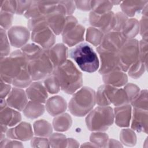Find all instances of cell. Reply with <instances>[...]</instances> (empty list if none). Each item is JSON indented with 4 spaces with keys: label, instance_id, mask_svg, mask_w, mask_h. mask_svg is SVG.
Segmentation results:
<instances>
[{
    "label": "cell",
    "instance_id": "obj_15",
    "mask_svg": "<svg viewBox=\"0 0 148 148\" xmlns=\"http://www.w3.org/2000/svg\"><path fill=\"white\" fill-rule=\"evenodd\" d=\"M8 35L13 46L23 47L28 40L30 33L29 30L24 27L14 26L9 29Z\"/></svg>",
    "mask_w": 148,
    "mask_h": 148
},
{
    "label": "cell",
    "instance_id": "obj_21",
    "mask_svg": "<svg viewBox=\"0 0 148 148\" xmlns=\"http://www.w3.org/2000/svg\"><path fill=\"white\" fill-rule=\"evenodd\" d=\"M114 119L116 124L121 127H128L131 118V106L124 104L115 107L114 109Z\"/></svg>",
    "mask_w": 148,
    "mask_h": 148
},
{
    "label": "cell",
    "instance_id": "obj_24",
    "mask_svg": "<svg viewBox=\"0 0 148 148\" xmlns=\"http://www.w3.org/2000/svg\"><path fill=\"white\" fill-rule=\"evenodd\" d=\"M84 27L81 25H77L70 31L62 35L63 42L68 46H75L84 40Z\"/></svg>",
    "mask_w": 148,
    "mask_h": 148
},
{
    "label": "cell",
    "instance_id": "obj_39",
    "mask_svg": "<svg viewBox=\"0 0 148 148\" xmlns=\"http://www.w3.org/2000/svg\"><path fill=\"white\" fill-rule=\"evenodd\" d=\"M1 57L3 58L7 57L10 52V46L6 32L3 28H1Z\"/></svg>",
    "mask_w": 148,
    "mask_h": 148
},
{
    "label": "cell",
    "instance_id": "obj_47",
    "mask_svg": "<svg viewBox=\"0 0 148 148\" xmlns=\"http://www.w3.org/2000/svg\"><path fill=\"white\" fill-rule=\"evenodd\" d=\"M139 32L142 37V39L147 41V16H143L139 22Z\"/></svg>",
    "mask_w": 148,
    "mask_h": 148
},
{
    "label": "cell",
    "instance_id": "obj_33",
    "mask_svg": "<svg viewBox=\"0 0 148 148\" xmlns=\"http://www.w3.org/2000/svg\"><path fill=\"white\" fill-rule=\"evenodd\" d=\"M146 69L147 68L145 65L138 58L131 65L127 71L130 77L134 79H138L143 75Z\"/></svg>",
    "mask_w": 148,
    "mask_h": 148
},
{
    "label": "cell",
    "instance_id": "obj_26",
    "mask_svg": "<svg viewBox=\"0 0 148 148\" xmlns=\"http://www.w3.org/2000/svg\"><path fill=\"white\" fill-rule=\"evenodd\" d=\"M147 2V1H125L120 3V6L125 15L132 17L143 10Z\"/></svg>",
    "mask_w": 148,
    "mask_h": 148
},
{
    "label": "cell",
    "instance_id": "obj_25",
    "mask_svg": "<svg viewBox=\"0 0 148 148\" xmlns=\"http://www.w3.org/2000/svg\"><path fill=\"white\" fill-rule=\"evenodd\" d=\"M1 124L6 126H14L21 120V114L10 108L6 106L1 109Z\"/></svg>",
    "mask_w": 148,
    "mask_h": 148
},
{
    "label": "cell",
    "instance_id": "obj_32",
    "mask_svg": "<svg viewBox=\"0 0 148 148\" xmlns=\"http://www.w3.org/2000/svg\"><path fill=\"white\" fill-rule=\"evenodd\" d=\"M113 4L109 1H91V9L92 12L98 14H103L110 12Z\"/></svg>",
    "mask_w": 148,
    "mask_h": 148
},
{
    "label": "cell",
    "instance_id": "obj_43",
    "mask_svg": "<svg viewBox=\"0 0 148 148\" xmlns=\"http://www.w3.org/2000/svg\"><path fill=\"white\" fill-rule=\"evenodd\" d=\"M17 9V1H1V11L13 14Z\"/></svg>",
    "mask_w": 148,
    "mask_h": 148
},
{
    "label": "cell",
    "instance_id": "obj_41",
    "mask_svg": "<svg viewBox=\"0 0 148 148\" xmlns=\"http://www.w3.org/2000/svg\"><path fill=\"white\" fill-rule=\"evenodd\" d=\"M139 58L142 62L147 66V41L142 39L139 42Z\"/></svg>",
    "mask_w": 148,
    "mask_h": 148
},
{
    "label": "cell",
    "instance_id": "obj_37",
    "mask_svg": "<svg viewBox=\"0 0 148 148\" xmlns=\"http://www.w3.org/2000/svg\"><path fill=\"white\" fill-rule=\"evenodd\" d=\"M90 139L96 147H106L109 138L106 134L98 132L91 134Z\"/></svg>",
    "mask_w": 148,
    "mask_h": 148
},
{
    "label": "cell",
    "instance_id": "obj_44",
    "mask_svg": "<svg viewBox=\"0 0 148 148\" xmlns=\"http://www.w3.org/2000/svg\"><path fill=\"white\" fill-rule=\"evenodd\" d=\"M13 21V14L10 13L1 11L0 23L1 26L5 29L10 28Z\"/></svg>",
    "mask_w": 148,
    "mask_h": 148
},
{
    "label": "cell",
    "instance_id": "obj_16",
    "mask_svg": "<svg viewBox=\"0 0 148 148\" xmlns=\"http://www.w3.org/2000/svg\"><path fill=\"white\" fill-rule=\"evenodd\" d=\"M27 98V94L23 90L18 87H14L9 94L6 102L9 107L21 111L24 110L28 103Z\"/></svg>",
    "mask_w": 148,
    "mask_h": 148
},
{
    "label": "cell",
    "instance_id": "obj_20",
    "mask_svg": "<svg viewBox=\"0 0 148 148\" xmlns=\"http://www.w3.org/2000/svg\"><path fill=\"white\" fill-rule=\"evenodd\" d=\"M26 94L31 101L40 103H45L48 96L45 86L39 82L31 83L26 89Z\"/></svg>",
    "mask_w": 148,
    "mask_h": 148
},
{
    "label": "cell",
    "instance_id": "obj_27",
    "mask_svg": "<svg viewBox=\"0 0 148 148\" xmlns=\"http://www.w3.org/2000/svg\"><path fill=\"white\" fill-rule=\"evenodd\" d=\"M139 31V21L134 18L128 19L123 25L121 33L127 39H131L134 38Z\"/></svg>",
    "mask_w": 148,
    "mask_h": 148
},
{
    "label": "cell",
    "instance_id": "obj_11",
    "mask_svg": "<svg viewBox=\"0 0 148 148\" xmlns=\"http://www.w3.org/2000/svg\"><path fill=\"white\" fill-rule=\"evenodd\" d=\"M89 21L94 27L98 28L103 34H106L114 29L115 14L111 11L103 14L91 12L89 15Z\"/></svg>",
    "mask_w": 148,
    "mask_h": 148
},
{
    "label": "cell",
    "instance_id": "obj_10",
    "mask_svg": "<svg viewBox=\"0 0 148 148\" xmlns=\"http://www.w3.org/2000/svg\"><path fill=\"white\" fill-rule=\"evenodd\" d=\"M66 14L64 6L58 1L55 8L45 17L49 27L56 35L62 34Z\"/></svg>",
    "mask_w": 148,
    "mask_h": 148
},
{
    "label": "cell",
    "instance_id": "obj_2",
    "mask_svg": "<svg viewBox=\"0 0 148 148\" xmlns=\"http://www.w3.org/2000/svg\"><path fill=\"white\" fill-rule=\"evenodd\" d=\"M52 74L57 79L60 88L68 94H74L82 86V73L71 60L56 68Z\"/></svg>",
    "mask_w": 148,
    "mask_h": 148
},
{
    "label": "cell",
    "instance_id": "obj_19",
    "mask_svg": "<svg viewBox=\"0 0 148 148\" xmlns=\"http://www.w3.org/2000/svg\"><path fill=\"white\" fill-rule=\"evenodd\" d=\"M147 110L134 108L131 128L138 132H147Z\"/></svg>",
    "mask_w": 148,
    "mask_h": 148
},
{
    "label": "cell",
    "instance_id": "obj_18",
    "mask_svg": "<svg viewBox=\"0 0 148 148\" xmlns=\"http://www.w3.org/2000/svg\"><path fill=\"white\" fill-rule=\"evenodd\" d=\"M6 135L10 139L25 141L32 138L33 132L30 124L23 122L14 128L8 130Z\"/></svg>",
    "mask_w": 148,
    "mask_h": 148
},
{
    "label": "cell",
    "instance_id": "obj_14",
    "mask_svg": "<svg viewBox=\"0 0 148 148\" xmlns=\"http://www.w3.org/2000/svg\"><path fill=\"white\" fill-rule=\"evenodd\" d=\"M58 3V1H32L24 16L29 19L40 16H46L55 8Z\"/></svg>",
    "mask_w": 148,
    "mask_h": 148
},
{
    "label": "cell",
    "instance_id": "obj_46",
    "mask_svg": "<svg viewBox=\"0 0 148 148\" xmlns=\"http://www.w3.org/2000/svg\"><path fill=\"white\" fill-rule=\"evenodd\" d=\"M77 21L76 18L72 16H69L66 17L64 26L62 32V35H64L68 32L70 31L74 27H75L77 24Z\"/></svg>",
    "mask_w": 148,
    "mask_h": 148
},
{
    "label": "cell",
    "instance_id": "obj_34",
    "mask_svg": "<svg viewBox=\"0 0 148 148\" xmlns=\"http://www.w3.org/2000/svg\"><path fill=\"white\" fill-rule=\"evenodd\" d=\"M120 138L123 144L128 146L135 145L136 142V135L135 132L130 129L122 130L120 132Z\"/></svg>",
    "mask_w": 148,
    "mask_h": 148
},
{
    "label": "cell",
    "instance_id": "obj_5",
    "mask_svg": "<svg viewBox=\"0 0 148 148\" xmlns=\"http://www.w3.org/2000/svg\"><path fill=\"white\" fill-rule=\"evenodd\" d=\"M96 103V93L90 87H82L74 94L69 103L71 113L76 116L86 115Z\"/></svg>",
    "mask_w": 148,
    "mask_h": 148
},
{
    "label": "cell",
    "instance_id": "obj_8",
    "mask_svg": "<svg viewBox=\"0 0 148 148\" xmlns=\"http://www.w3.org/2000/svg\"><path fill=\"white\" fill-rule=\"evenodd\" d=\"M96 103L99 106L113 104L118 106L127 104L129 101L124 88L103 84L98 88L96 93Z\"/></svg>",
    "mask_w": 148,
    "mask_h": 148
},
{
    "label": "cell",
    "instance_id": "obj_1",
    "mask_svg": "<svg viewBox=\"0 0 148 148\" xmlns=\"http://www.w3.org/2000/svg\"><path fill=\"white\" fill-rule=\"evenodd\" d=\"M1 79L18 88H24L31 84L28 60L21 50H16L9 56L1 58Z\"/></svg>",
    "mask_w": 148,
    "mask_h": 148
},
{
    "label": "cell",
    "instance_id": "obj_40",
    "mask_svg": "<svg viewBox=\"0 0 148 148\" xmlns=\"http://www.w3.org/2000/svg\"><path fill=\"white\" fill-rule=\"evenodd\" d=\"M42 49V48L40 46L36 44L28 43L21 47V51L28 60L37 54Z\"/></svg>",
    "mask_w": 148,
    "mask_h": 148
},
{
    "label": "cell",
    "instance_id": "obj_28",
    "mask_svg": "<svg viewBox=\"0 0 148 148\" xmlns=\"http://www.w3.org/2000/svg\"><path fill=\"white\" fill-rule=\"evenodd\" d=\"M45 112V107L42 103L36 101H29L23 110L24 115L31 119H36L42 115Z\"/></svg>",
    "mask_w": 148,
    "mask_h": 148
},
{
    "label": "cell",
    "instance_id": "obj_6",
    "mask_svg": "<svg viewBox=\"0 0 148 148\" xmlns=\"http://www.w3.org/2000/svg\"><path fill=\"white\" fill-rule=\"evenodd\" d=\"M114 113L109 106H99L91 110L86 118L90 131L102 132L107 130L114 121Z\"/></svg>",
    "mask_w": 148,
    "mask_h": 148
},
{
    "label": "cell",
    "instance_id": "obj_30",
    "mask_svg": "<svg viewBox=\"0 0 148 148\" xmlns=\"http://www.w3.org/2000/svg\"><path fill=\"white\" fill-rule=\"evenodd\" d=\"M34 129L35 135L39 136L47 137L51 135V125L49 122L44 120L35 121L34 124Z\"/></svg>",
    "mask_w": 148,
    "mask_h": 148
},
{
    "label": "cell",
    "instance_id": "obj_9",
    "mask_svg": "<svg viewBox=\"0 0 148 148\" xmlns=\"http://www.w3.org/2000/svg\"><path fill=\"white\" fill-rule=\"evenodd\" d=\"M121 69L127 72L131 65L139 58V42L136 39H128L118 52Z\"/></svg>",
    "mask_w": 148,
    "mask_h": 148
},
{
    "label": "cell",
    "instance_id": "obj_52",
    "mask_svg": "<svg viewBox=\"0 0 148 148\" xmlns=\"http://www.w3.org/2000/svg\"><path fill=\"white\" fill-rule=\"evenodd\" d=\"M75 3L80 10L87 11L91 9V1H75Z\"/></svg>",
    "mask_w": 148,
    "mask_h": 148
},
{
    "label": "cell",
    "instance_id": "obj_42",
    "mask_svg": "<svg viewBox=\"0 0 148 148\" xmlns=\"http://www.w3.org/2000/svg\"><path fill=\"white\" fill-rule=\"evenodd\" d=\"M127 94L129 102H131L139 94V88L132 83L126 84L124 88Z\"/></svg>",
    "mask_w": 148,
    "mask_h": 148
},
{
    "label": "cell",
    "instance_id": "obj_36",
    "mask_svg": "<svg viewBox=\"0 0 148 148\" xmlns=\"http://www.w3.org/2000/svg\"><path fill=\"white\" fill-rule=\"evenodd\" d=\"M44 86L50 94L57 93L60 89V85L55 76L53 74L47 77L44 82Z\"/></svg>",
    "mask_w": 148,
    "mask_h": 148
},
{
    "label": "cell",
    "instance_id": "obj_48",
    "mask_svg": "<svg viewBox=\"0 0 148 148\" xmlns=\"http://www.w3.org/2000/svg\"><path fill=\"white\" fill-rule=\"evenodd\" d=\"M32 1H17V9L16 13L17 14H22L25 13L29 8Z\"/></svg>",
    "mask_w": 148,
    "mask_h": 148
},
{
    "label": "cell",
    "instance_id": "obj_12",
    "mask_svg": "<svg viewBox=\"0 0 148 148\" xmlns=\"http://www.w3.org/2000/svg\"><path fill=\"white\" fill-rule=\"evenodd\" d=\"M126 40L121 32L112 31L103 35L102 40L97 48V50L118 53Z\"/></svg>",
    "mask_w": 148,
    "mask_h": 148
},
{
    "label": "cell",
    "instance_id": "obj_17",
    "mask_svg": "<svg viewBox=\"0 0 148 148\" xmlns=\"http://www.w3.org/2000/svg\"><path fill=\"white\" fill-rule=\"evenodd\" d=\"M47 51L54 69L63 64L67 60L68 50L63 43H58L49 49H47Z\"/></svg>",
    "mask_w": 148,
    "mask_h": 148
},
{
    "label": "cell",
    "instance_id": "obj_7",
    "mask_svg": "<svg viewBox=\"0 0 148 148\" xmlns=\"http://www.w3.org/2000/svg\"><path fill=\"white\" fill-rule=\"evenodd\" d=\"M54 69L47 49H42L28 60V70L32 80L46 79L53 73Z\"/></svg>",
    "mask_w": 148,
    "mask_h": 148
},
{
    "label": "cell",
    "instance_id": "obj_45",
    "mask_svg": "<svg viewBox=\"0 0 148 148\" xmlns=\"http://www.w3.org/2000/svg\"><path fill=\"white\" fill-rule=\"evenodd\" d=\"M128 20V17L122 12L115 14V26L113 31H121L123 25Z\"/></svg>",
    "mask_w": 148,
    "mask_h": 148
},
{
    "label": "cell",
    "instance_id": "obj_3",
    "mask_svg": "<svg viewBox=\"0 0 148 148\" xmlns=\"http://www.w3.org/2000/svg\"><path fill=\"white\" fill-rule=\"evenodd\" d=\"M69 56L84 72L92 73L99 68V61L97 53L87 43H79L71 49Z\"/></svg>",
    "mask_w": 148,
    "mask_h": 148
},
{
    "label": "cell",
    "instance_id": "obj_50",
    "mask_svg": "<svg viewBox=\"0 0 148 148\" xmlns=\"http://www.w3.org/2000/svg\"><path fill=\"white\" fill-rule=\"evenodd\" d=\"M0 147H23L21 143L20 142L12 140L6 138H5L3 140L1 141Z\"/></svg>",
    "mask_w": 148,
    "mask_h": 148
},
{
    "label": "cell",
    "instance_id": "obj_29",
    "mask_svg": "<svg viewBox=\"0 0 148 148\" xmlns=\"http://www.w3.org/2000/svg\"><path fill=\"white\" fill-rule=\"evenodd\" d=\"M53 124L55 130L57 131H65L71 127L72 119L67 113L58 115L54 119Z\"/></svg>",
    "mask_w": 148,
    "mask_h": 148
},
{
    "label": "cell",
    "instance_id": "obj_31",
    "mask_svg": "<svg viewBox=\"0 0 148 148\" xmlns=\"http://www.w3.org/2000/svg\"><path fill=\"white\" fill-rule=\"evenodd\" d=\"M86 40L95 46H99L102 40L103 34L98 28L89 27L86 32Z\"/></svg>",
    "mask_w": 148,
    "mask_h": 148
},
{
    "label": "cell",
    "instance_id": "obj_13",
    "mask_svg": "<svg viewBox=\"0 0 148 148\" xmlns=\"http://www.w3.org/2000/svg\"><path fill=\"white\" fill-rule=\"evenodd\" d=\"M101 60V65L99 68V73L104 75L114 71H121L118 53L98 51Z\"/></svg>",
    "mask_w": 148,
    "mask_h": 148
},
{
    "label": "cell",
    "instance_id": "obj_23",
    "mask_svg": "<svg viewBox=\"0 0 148 148\" xmlns=\"http://www.w3.org/2000/svg\"><path fill=\"white\" fill-rule=\"evenodd\" d=\"M46 108L50 114L56 116L63 113L66 110V103L62 97L54 96L46 101Z\"/></svg>",
    "mask_w": 148,
    "mask_h": 148
},
{
    "label": "cell",
    "instance_id": "obj_53",
    "mask_svg": "<svg viewBox=\"0 0 148 148\" xmlns=\"http://www.w3.org/2000/svg\"><path fill=\"white\" fill-rule=\"evenodd\" d=\"M1 80V98H4L10 93L11 86L2 80Z\"/></svg>",
    "mask_w": 148,
    "mask_h": 148
},
{
    "label": "cell",
    "instance_id": "obj_35",
    "mask_svg": "<svg viewBox=\"0 0 148 148\" xmlns=\"http://www.w3.org/2000/svg\"><path fill=\"white\" fill-rule=\"evenodd\" d=\"M147 91L144 90L139 92L138 96L131 102L134 108L147 110Z\"/></svg>",
    "mask_w": 148,
    "mask_h": 148
},
{
    "label": "cell",
    "instance_id": "obj_38",
    "mask_svg": "<svg viewBox=\"0 0 148 148\" xmlns=\"http://www.w3.org/2000/svg\"><path fill=\"white\" fill-rule=\"evenodd\" d=\"M49 140L50 146L53 147H66V144H68V139L65 136L59 133H55L51 135Z\"/></svg>",
    "mask_w": 148,
    "mask_h": 148
},
{
    "label": "cell",
    "instance_id": "obj_51",
    "mask_svg": "<svg viewBox=\"0 0 148 148\" xmlns=\"http://www.w3.org/2000/svg\"><path fill=\"white\" fill-rule=\"evenodd\" d=\"M60 2L65 8L66 14H68V15L71 14L75 11V1H60Z\"/></svg>",
    "mask_w": 148,
    "mask_h": 148
},
{
    "label": "cell",
    "instance_id": "obj_4",
    "mask_svg": "<svg viewBox=\"0 0 148 148\" xmlns=\"http://www.w3.org/2000/svg\"><path fill=\"white\" fill-rule=\"evenodd\" d=\"M32 31L31 39L43 49H49L56 42L54 32L49 27L45 16L31 18L27 24Z\"/></svg>",
    "mask_w": 148,
    "mask_h": 148
},
{
    "label": "cell",
    "instance_id": "obj_49",
    "mask_svg": "<svg viewBox=\"0 0 148 148\" xmlns=\"http://www.w3.org/2000/svg\"><path fill=\"white\" fill-rule=\"evenodd\" d=\"M31 146L32 147H48L49 145V140L45 138H34L31 140Z\"/></svg>",
    "mask_w": 148,
    "mask_h": 148
},
{
    "label": "cell",
    "instance_id": "obj_22",
    "mask_svg": "<svg viewBox=\"0 0 148 148\" xmlns=\"http://www.w3.org/2000/svg\"><path fill=\"white\" fill-rule=\"evenodd\" d=\"M103 81L105 84L115 87L125 86L128 81V77L124 72L122 71H114L103 75Z\"/></svg>",
    "mask_w": 148,
    "mask_h": 148
}]
</instances>
